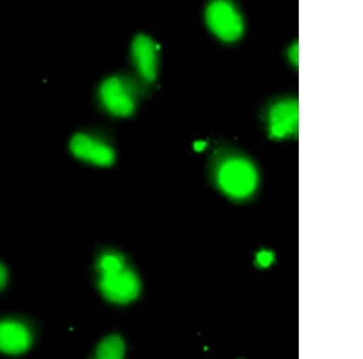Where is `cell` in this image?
I'll return each instance as SVG.
<instances>
[{
  "label": "cell",
  "instance_id": "1",
  "mask_svg": "<svg viewBox=\"0 0 363 359\" xmlns=\"http://www.w3.org/2000/svg\"><path fill=\"white\" fill-rule=\"evenodd\" d=\"M217 182L220 190L229 198L244 200L256 190L258 174L247 160L229 159L219 167Z\"/></svg>",
  "mask_w": 363,
  "mask_h": 359
},
{
  "label": "cell",
  "instance_id": "2",
  "mask_svg": "<svg viewBox=\"0 0 363 359\" xmlns=\"http://www.w3.org/2000/svg\"><path fill=\"white\" fill-rule=\"evenodd\" d=\"M205 18L211 32L223 42H236L244 34L242 17L228 0H213L207 6Z\"/></svg>",
  "mask_w": 363,
  "mask_h": 359
},
{
  "label": "cell",
  "instance_id": "3",
  "mask_svg": "<svg viewBox=\"0 0 363 359\" xmlns=\"http://www.w3.org/2000/svg\"><path fill=\"white\" fill-rule=\"evenodd\" d=\"M101 103L108 112L116 116H131L136 109L133 86L121 76H111L99 86Z\"/></svg>",
  "mask_w": 363,
  "mask_h": 359
},
{
  "label": "cell",
  "instance_id": "4",
  "mask_svg": "<svg viewBox=\"0 0 363 359\" xmlns=\"http://www.w3.org/2000/svg\"><path fill=\"white\" fill-rule=\"evenodd\" d=\"M99 289L109 302L125 305L140 294V281L135 273L124 268L116 273H102Z\"/></svg>",
  "mask_w": 363,
  "mask_h": 359
},
{
  "label": "cell",
  "instance_id": "5",
  "mask_svg": "<svg viewBox=\"0 0 363 359\" xmlns=\"http://www.w3.org/2000/svg\"><path fill=\"white\" fill-rule=\"evenodd\" d=\"M269 135L274 139H284L298 132L299 106L294 99L274 104L268 114Z\"/></svg>",
  "mask_w": 363,
  "mask_h": 359
},
{
  "label": "cell",
  "instance_id": "6",
  "mask_svg": "<svg viewBox=\"0 0 363 359\" xmlns=\"http://www.w3.org/2000/svg\"><path fill=\"white\" fill-rule=\"evenodd\" d=\"M133 66L140 78L153 83L157 76V46L152 38L138 34L131 45Z\"/></svg>",
  "mask_w": 363,
  "mask_h": 359
},
{
  "label": "cell",
  "instance_id": "7",
  "mask_svg": "<svg viewBox=\"0 0 363 359\" xmlns=\"http://www.w3.org/2000/svg\"><path fill=\"white\" fill-rule=\"evenodd\" d=\"M70 150L75 156L97 166H111L116 161V154L109 145L97 141L95 138L78 133L70 141Z\"/></svg>",
  "mask_w": 363,
  "mask_h": 359
},
{
  "label": "cell",
  "instance_id": "8",
  "mask_svg": "<svg viewBox=\"0 0 363 359\" xmlns=\"http://www.w3.org/2000/svg\"><path fill=\"white\" fill-rule=\"evenodd\" d=\"M32 345L28 328L20 322H0V352L8 355H21Z\"/></svg>",
  "mask_w": 363,
  "mask_h": 359
},
{
  "label": "cell",
  "instance_id": "9",
  "mask_svg": "<svg viewBox=\"0 0 363 359\" xmlns=\"http://www.w3.org/2000/svg\"><path fill=\"white\" fill-rule=\"evenodd\" d=\"M124 355V340L119 335H111L104 338L96 352V357L101 359H120Z\"/></svg>",
  "mask_w": 363,
  "mask_h": 359
},
{
  "label": "cell",
  "instance_id": "10",
  "mask_svg": "<svg viewBox=\"0 0 363 359\" xmlns=\"http://www.w3.org/2000/svg\"><path fill=\"white\" fill-rule=\"evenodd\" d=\"M125 268L124 259L118 254H106L99 261L101 273H111Z\"/></svg>",
  "mask_w": 363,
  "mask_h": 359
},
{
  "label": "cell",
  "instance_id": "11",
  "mask_svg": "<svg viewBox=\"0 0 363 359\" xmlns=\"http://www.w3.org/2000/svg\"><path fill=\"white\" fill-rule=\"evenodd\" d=\"M274 261V254L269 251H262L256 256V263L259 268H265L272 265Z\"/></svg>",
  "mask_w": 363,
  "mask_h": 359
},
{
  "label": "cell",
  "instance_id": "12",
  "mask_svg": "<svg viewBox=\"0 0 363 359\" xmlns=\"http://www.w3.org/2000/svg\"><path fill=\"white\" fill-rule=\"evenodd\" d=\"M289 58L294 66H298V62H299V46H298V42L289 47Z\"/></svg>",
  "mask_w": 363,
  "mask_h": 359
},
{
  "label": "cell",
  "instance_id": "13",
  "mask_svg": "<svg viewBox=\"0 0 363 359\" xmlns=\"http://www.w3.org/2000/svg\"><path fill=\"white\" fill-rule=\"evenodd\" d=\"M8 281V273H6V268L0 264V289L4 288Z\"/></svg>",
  "mask_w": 363,
  "mask_h": 359
},
{
  "label": "cell",
  "instance_id": "14",
  "mask_svg": "<svg viewBox=\"0 0 363 359\" xmlns=\"http://www.w3.org/2000/svg\"><path fill=\"white\" fill-rule=\"evenodd\" d=\"M205 148H206V142H195L194 149L196 150V152H203V149Z\"/></svg>",
  "mask_w": 363,
  "mask_h": 359
}]
</instances>
